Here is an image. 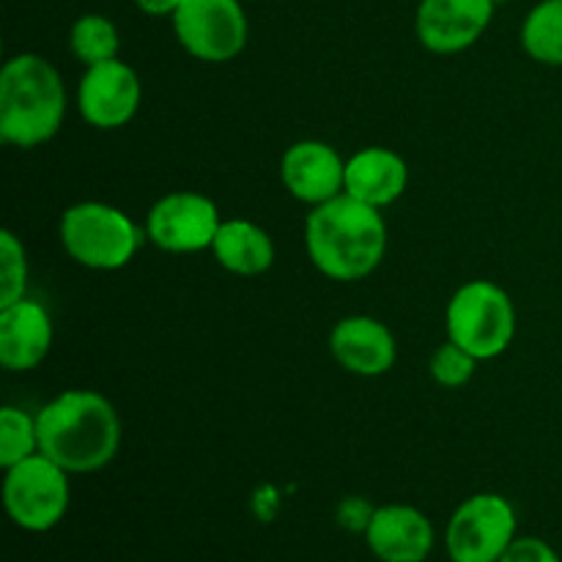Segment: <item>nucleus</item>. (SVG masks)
<instances>
[{"mask_svg":"<svg viewBox=\"0 0 562 562\" xmlns=\"http://www.w3.org/2000/svg\"><path fill=\"white\" fill-rule=\"evenodd\" d=\"M38 453L64 467L69 475H86L108 467L121 445L115 406L97 390H66L36 415Z\"/></svg>","mask_w":562,"mask_h":562,"instance_id":"nucleus-1","label":"nucleus"},{"mask_svg":"<svg viewBox=\"0 0 562 562\" xmlns=\"http://www.w3.org/2000/svg\"><path fill=\"white\" fill-rule=\"evenodd\" d=\"M305 247L313 267L329 280L355 283L382 263L387 250V225L376 206L338 195L313 206L305 223Z\"/></svg>","mask_w":562,"mask_h":562,"instance_id":"nucleus-2","label":"nucleus"},{"mask_svg":"<svg viewBox=\"0 0 562 562\" xmlns=\"http://www.w3.org/2000/svg\"><path fill=\"white\" fill-rule=\"evenodd\" d=\"M66 119V88L44 55L20 53L0 71V137L16 148L53 140Z\"/></svg>","mask_w":562,"mask_h":562,"instance_id":"nucleus-3","label":"nucleus"},{"mask_svg":"<svg viewBox=\"0 0 562 562\" xmlns=\"http://www.w3.org/2000/svg\"><path fill=\"white\" fill-rule=\"evenodd\" d=\"M60 245L80 267L113 272L140 250L143 234L121 209L99 201L75 203L60 217Z\"/></svg>","mask_w":562,"mask_h":562,"instance_id":"nucleus-4","label":"nucleus"},{"mask_svg":"<svg viewBox=\"0 0 562 562\" xmlns=\"http://www.w3.org/2000/svg\"><path fill=\"white\" fill-rule=\"evenodd\" d=\"M448 340L477 360L505 355L516 335V311L508 291L492 280H470L448 302Z\"/></svg>","mask_w":562,"mask_h":562,"instance_id":"nucleus-5","label":"nucleus"},{"mask_svg":"<svg viewBox=\"0 0 562 562\" xmlns=\"http://www.w3.org/2000/svg\"><path fill=\"white\" fill-rule=\"evenodd\" d=\"M69 472L44 453L5 470L3 505L9 519L27 532H47L69 510Z\"/></svg>","mask_w":562,"mask_h":562,"instance_id":"nucleus-6","label":"nucleus"},{"mask_svg":"<svg viewBox=\"0 0 562 562\" xmlns=\"http://www.w3.org/2000/svg\"><path fill=\"white\" fill-rule=\"evenodd\" d=\"M170 20L184 53L203 64H228L250 36L239 0H184Z\"/></svg>","mask_w":562,"mask_h":562,"instance_id":"nucleus-7","label":"nucleus"},{"mask_svg":"<svg viewBox=\"0 0 562 562\" xmlns=\"http://www.w3.org/2000/svg\"><path fill=\"white\" fill-rule=\"evenodd\" d=\"M516 541V510L503 494L483 492L453 510L445 547L453 562H499Z\"/></svg>","mask_w":562,"mask_h":562,"instance_id":"nucleus-8","label":"nucleus"},{"mask_svg":"<svg viewBox=\"0 0 562 562\" xmlns=\"http://www.w3.org/2000/svg\"><path fill=\"white\" fill-rule=\"evenodd\" d=\"M220 225L217 203L201 192H170L146 214V236L165 252L212 250Z\"/></svg>","mask_w":562,"mask_h":562,"instance_id":"nucleus-9","label":"nucleus"},{"mask_svg":"<svg viewBox=\"0 0 562 562\" xmlns=\"http://www.w3.org/2000/svg\"><path fill=\"white\" fill-rule=\"evenodd\" d=\"M140 77L124 60L88 66L77 86V110L93 130H121L140 108Z\"/></svg>","mask_w":562,"mask_h":562,"instance_id":"nucleus-10","label":"nucleus"},{"mask_svg":"<svg viewBox=\"0 0 562 562\" xmlns=\"http://www.w3.org/2000/svg\"><path fill=\"white\" fill-rule=\"evenodd\" d=\"M494 9L497 0H420L415 16L417 38L428 53H464L488 31Z\"/></svg>","mask_w":562,"mask_h":562,"instance_id":"nucleus-11","label":"nucleus"},{"mask_svg":"<svg viewBox=\"0 0 562 562\" xmlns=\"http://www.w3.org/2000/svg\"><path fill=\"white\" fill-rule=\"evenodd\" d=\"M280 179L300 203L322 206L346 192V162L329 143L300 140L285 148Z\"/></svg>","mask_w":562,"mask_h":562,"instance_id":"nucleus-12","label":"nucleus"},{"mask_svg":"<svg viewBox=\"0 0 562 562\" xmlns=\"http://www.w3.org/2000/svg\"><path fill=\"white\" fill-rule=\"evenodd\" d=\"M329 351L355 376H384L395 366L398 346L387 324L373 316H346L329 333Z\"/></svg>","mask_w":562,"mask_h":562,"instance_id":"nucleus-13","label":"nucleus"},{"mask_svg":"<svg viewBox=\"0 0 562 562\" xmlns=\"http://www.w3.org/2000/svg\"><path fill=\"white\" fill-rule=\"evenodd\" d=\"M366 543L382 562H426L434 549V525L412 505H382L368 525Z\"/></svg>","mask_w":562,"mask_h":562,"instance_id":"nucleus-14","label":"nucleus"},{"mask_svg":"<svg viewBox=\"0 0 562 562\" xmlns=\"http://www.w3.org/2000/svg\"><path fill=\"white\" fill-rule=\"evenodd\" d=\"M53 349V318L36 300L0 307V362L5 371H33Z\"/></svg>","mask_w":562,"mask_h":562,"instance_id":"nucleus-15","label":"nucleus"},{"mask_svg":"<svg viewBox=\"0 0 562 562\" xmlns=\"http://www.w3.org/2000/svg\"><path fill=\"white\" fill-rule=\"evenodd\" d=\"M409 184V168L404 157L384 146H368L346 159V195L384 209L398 201Z\"/></svg>","mask_w":562,"mask_h":562,"instance_id":"nucleus-16","label":"nucleus"},{"mask_svg":"<svg viewBox=\"0 0 562 562\" xmlns=\"http://www.w3.org/2000/svg\"><path fill=\"white\" fill-rule=\"evenodd\" d=\"M212 252L225 272L239 278H258L274 263L272 236L250 220H223Z\"/></svg>","mask_w":562,"mask_h":562,"instance_id":"nucleus-17","label":"nucleus"},{"mask_svg":"<svg viewBox=\"0 0 562 562\" xmlns=\"http://www.w3.org/2000/svg\"><path fill=\"white\" fill-rule=\"evenodd\" d=\"M521 47L543 66H562V0H541L521 25Z\"/></svg>","mask_w":562,"mask_h":562,"instance_id":"nucleus-18","label":"nucleus"},{"mask_svg":"<svg viewBox=\"0 0 562 562\" xmlns=\"http://www.w3.org/2000/svg\"><path fill=\"white\" fill-rule=\"evenodd\" d=\"M69 47L71 55L80 60L82 66H97L104 60L119 58L121 36L113 20L104 14H82L77 16L75 25L69 31Z\"/></svg>","mask_w":562,"mask_h":562,"instance_id":"nucleus-19","label":"nucleus"},{"mask_svg":"<svg viewBox=\"0 0 562 562\" xmlns=\"http://www.w3.org/2000/svg\"><path fill=\"white\" fill-rule=\"evenodd\" d=\"M38 453V428L36 417L16 406H3L0 409V467L20 464Z\"/></svg>","mask_w":562,"mask_h":562,"instance_id":"nucleus-20","label":"nucleus"},{"mask_svg":"<svg viewBox=\"0 0 562 562\" xmlns=\"http://www.w3.org/2000/svg\"><path fill=\"white\" fill-rule=\"evenodd\" d=\"M27 256L14 231H0V307L25 300Z\"/></svg>","mask_w":562,"mask_h":562,"instance_id":"nucleus-21","label":"nucleus"},{"mask_svg":"<svg viewBox=\"0 0 562 562\" xmlns=\"http://www.w3.org/2000/svg\"><path fill=\"white\" fill-rule=\"evenodd\" d=\"M477 362H481L477 357H472L470 351H464L461 346H456L453 340H448V344H442L431 355V360H428V373H431L434 382L442 384V387L459 390L475 376Z\"/></svg>","mask_w":562,"mask_h":562,"instance_id":"nucleus-22","label":"nucleus"},{"mask_svg":"<svg viewBox=\"0 0 562 562\" xmlns=\"http://www.w3.org/2000/svg\"><path fill=\"white\" fill-rule=\"evenodd\" d=\"M499 562H560V558L547 541L527 536V538H516V541L508 547V552L499 558Z\"/></svg>","mask_w":562,"mask_h":562,"instance_id":"nucleus-23","label":"nucleus"},{"mask_svg":"<svg viewBox=\"0 0 562 562\" xmlns=\"http://www.w3.org/2000/svg\"><path fill=\"white\" fill-rule=\"evenodd\" d=\"M373 514H376V508H373V505L362 497H346L344 503L338 505L340 527L349 532H360V536H366Z\"/></svg>","mask_w":562,"mask_h":562,"instance_id":"nucleus-24","label":"nucleus"},{"mask_svg":"<svg viewBox=\"0 0 562 562\" xmlns=\"http://www.w3.org/2000/svg\"><path fill=\"white\" fill-rule=\"evenodd\" d=\"M184 0H135L137 9L148 16H173Z\"/></svg>","mask_w":562,"mask_h":562,"instance_id":"nucleus-25","label":"nucleus"}]
</instances>
